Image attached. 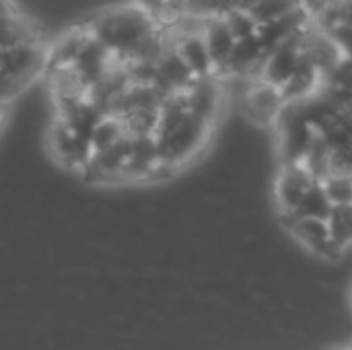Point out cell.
I'll use <instances>...</instances> for the list:
<instances>
[{"instance_id":"cell-18","label":"cell","mask_w":352,"mask_h":350,"mask_svg":"<svg viewBox=\"0 0 352 350\" xmlns=\"http://www.w3.org/2000/svg\"><path fill=\"white\" fill-rule=\"evenodd\" d=\"M326 198L330 200L332 208L352 204V179L351 177H326L320 182Z\"/></svg>"},{"instance_id":"cell-25","label":"cell","mask_w":352,"mask_h":350,"mask_svg":"<svg viewBox=\"0 0 352 350\" xmlns=\"http://www.w3.org/2000/svg\"><path fill=\"white\" fill-rule=\"evenodd\" d=\"M295 2H297V4H303V0H295Z\"/></svg>"},{"instance_id":"cell-14","label":"cell","mask_w":352,"mask_h":350,"mask_svg":"<svg viewBox=\"0 0 352 350\" xmlns=\"http://www.w3.org/2000/svg\"><path fill=\"white\" fill-rule=\"evenodd\" d=\"M126 130L122 126V122L118 118H111V116H105L93 130L91 134V146H93V153H99V151H105L109 146H113L116 142H120L122 138H126Z\"/></svg>"},{"instance_id":"cell-6","label":"cell","mask_w":352,"mask_h":350,"mask_svg":"<svg viewBox=\"0 0 352 350\" xmlns=\"http://www.w3.org/2000/svg\"><path fill=\"white\" fill-rule=\"evenodd\" d=\"M283 225L287 233L311 256L326 260V262H336L344 252L336 245L332 237V229L328 219H311V217H291L283 219Z\"/></svg>"},{"instance_id":"cell-9","label":"cell","mask_w":352,"mask_h":350,"mask_svg":"<svg viewBox=\"0 0 352 350\" xmlns=\"http://www.w3.org/2000/svg\"><path fill=\"white\" fill-rule=\"evenodd\" d=\"M223 83L225 80L217 76H206V78H198L188 91H184L190 113L212 128L223 109V99H225Z\"/></svg>"},{"instance_id":"cell-17","label":"cell","mask_w":352,"mask_h":350,"mask_svg":"<svg viewBox=\"0 0 352 350\" xmlns=\"http://www.w3.org/2000/svg\"><path fill=\"white\" fill-rule=\"evenodd\" d=\"M332 204L326 198L324 190L320 188V184L305 196V200L301 202V206L297 208V212L293 217H311V219H328L332 215ZM291 219V217H289Z\"/></svg>"},{"instance_id":"cell-2","label":"cell","mask_w":352,"mask_h":350,"mask_svg":"<svg viewBox=\"0 0 352 350\" xmlns=\"http://www.w3.org/2000/svg\"><path fill=\"white\" fill-rule=\"evenodd\" d=\"M89 33L122 62L144 37L159 29L155 19L132 2L105 4L80 21Z\"/></svg>"},{"instance_id":"cell-23","label":"cell","mask_w":352,"mask_h":350,"mask_svg":"<svg viewBox=\"0 0 352 350\" xmlns=\"http://www.w3.org/2000/svg\"><path fill=\"white\" fill-rule=\"evenodd\" d=\"M6 120H8V105L6 103H0V130L4 128Z\"/></svg>"},{"instance_id":"cell-13","label":"cell","mask_w":352,"mask_h":350,"mask_svg":"<svg viewBox=\"0 0 352 350\" xmlns=\"http://www.w3.org/2000/svg\"><path fill=\"white\" fill-rule=\"evenodd\" d=\"M171 37V35H169ZM173 50L179 54V58L188 64V68L196 74V78L214 76V66L210 60V54L206 50V43L200 35H182L171 37Z\"/></svg>"},{"instance_id":"cell-10","label":"cell","mask_w":352,"mask_h":350,"mask_svg":"<svg viewBox=\"0 0 352 350\" xmlns=\"http://www.w3.org/2000/svg\"><path fill=\"white\" fill-rule=\"evenodd\" d=\"M303 33H297V35L285 39L283 43H278L274 50H270L266 54V60H264V66H262V74H260L262 80H268V83L278 85V87H283L287 83V78L301 64V58H303L301 35Z\"/></svg>"},{"instance_id":"cell-15","label":"cell","mask_w":352,"mask_h":350,"mask_svg":"<svg viewBox=\"0 0 352 350\" xmlns=\"http://www.w3.org/2000/svg\"><path fill=\"white\" fill-rule=\"evenodd\" d=\"M328 223L336 245L346 254L352 248V204L334 208L332 215L328 217Z\"/></svg>"},{"instance_id":"cell-16","label":"cell","mask_w":352,"mask_h":350,"mask_svg":"<svg viewBox=\"0 0 352 350\" xmlns=\"http://www.w3.org/2000/svg\"><path fill=\"white\" fill-rule=\"evenodd\" d=\"M299 6L303 4H297L295 0H258V4L250 12L254 14L258 25H266V23H272L276 19L291 14Z\"/></svg>"},{"instance_id":"cell-12","label":"cell","mask_w":352,"mask_h":350,"mask_svg":"<svg viewBox=\"0 0 352 350\" xmlns=\"http://www.w3.org/2000/svg\"><path fill=\"white\" fill-rule=\"evenodd\" d=\"M202 39L206 43V50L210 54L212 66H214V76H219L223 72V68L227 66L233 50H235V35L229 29L225 17H212L206 21L204 31H202Z\"/></svg>"},{"instance_id":"cell-19","label":"cell","mask_w":352,"mask_h":350,"mask_svg":"<svg viewBox=\"0 0 352 350\" xmlns=\"http://www.w3.org/2000/svg\"><path fill=\"white\" fill-rule=\"evenodd\" d=\"M225 21L229 25V29L233 31L235 39L241 41V39H250L254 35H258V21L254 19V14L250 10H241V8H233L225 14Z\"/></svg>"},{"instance_id":"cell-1","label":"cell","mask_w":352,"mask_h":350,"mask_svg":"<svg viewBox=\"0 0 352 350\" xmlns=\"http://www.w3.org/2000/svg\"><path fill=\"white\" fill-rule=\"evenodd\" d=\"M210 132L212 126L200 122L190 113L184 93L169 95L161 105L159 124L155 132L159 159L179 171L200 151H204Z\"/></svg>"},{"instance_id":"cell-4","label":"cell","mask_w":352,"mask_h":350,"mask_svg":"<svg viewBox=\"0 0 352 350\" xmlns=\"http://www.w3.org/2000/svg\"><path fill=\"white\" fill-rule=\"evenodd\" d=\"M47 149L60 167L74 171L76 175L82 171V167L93 157L91 136L74 130L70 124H66L64 120H60L56 116L47 130Z\"/></svg>"},{"instance_id":"cell-24","label":"cell","mask_w":352,"mask_h":350,"mask_svg":"<svg viewBox=\"0 0 352 350\" xmlns=\"http://www.w3.org/2000/svg\"><path fill=\"white\" fill-rule=\"evenodd\" d=\"M349 301H351V311H352V287H351V295H349Z\"/></svg>"},{"instance_id":"cell-11","label":"cell","mask_w":352,"mask_h":350,"mask_svg":"<svg viewBox=\"0 0 352 350\" xmlns=\"http://www.w3.org/2000/svg\"><path fill=\"white\" fill-rule=\"evenodd\" d=\"M324 76L320 74V70L316 66H311L305 58H301V64L297 66V70L287 78V83L280 87L287 105H297V103H305L314 97H318L324 89Z\"/></svg>"},{"instance_id":"cell-5","label":"cell","mask_w":352,"mask_h":350,"mask_svg":"<svg viewBox=\"0 0 352 350\" xmlns=\"http://www.w3.org/2000/svg\"><path fill=\"white\" fill-rule=\"evenodd\" d=\"M316 186L318 179L301 163H278L276 175L272 179V200L278 217H293Z\"/></svg>"},{"instance_id":"cell-20","label":"cell","mask_w":352,"mask_h":350,"mask_svg":"<svg viewBox=\"0 0 352 350\" xmlns=\"http://www.w3.org/2000/svg\"><path fill=\"white\" fill-rule=\"evenodd\" d=\"M328 177H351L352 179V149H332L328 163Z\"/></svg>"},{"instance_id":"cell-26","label":"cell","mask_w":352,"mask_h":350,"mask_svg":"<svg viewBox=\"0 0 352 350\" xmlns=\"http://www.w3.org/2000/svg\"><path fill=\"white\" fill-rule=\"evenodd\" d=\"M351 349H352V347H351Z\"/></svg>"},{"instance_id":"cell-21","label":"cell","mask_w":352,"mask_h":350,"mask_svg":"<svg viewBox=\"0 0 352 350\" xmlns=\"http://www.w3.org/2000/svg\"><path fill=\"white\" fill-rule=\"evenodd\" d=\"M334 2H338V0H303V8L309 12V17L311 19H316L320 12H324L328 6H332Z\"/></svg>"},{"instance_id":"cell-7","label":"cell","mask_w":352,"mask_h":350,"mask_svg":"<svg viewBox=\"0 0 352 350\" xmlns=\"http://www.w3.org/2000/svg\"><path fill=\"white\" fill-rule=\"evenodd\" d=\"M301 50L303 58L320 70L324 80L349 58L340 43L324 29L311 25L303 35H301Z\"/></svg>"},{"instance_id":"cell-3","label":"cell","mask_w":352,"mask_h":350,"mask_svg":"<svg viewBox=\"0 0 352 350\" xmlns=\"http://www.w3.org/2000/svg\"><path fill=\"white\" fill-rule=\"evenodd\" d=\"M239 107L241 113L260 128H276L280 122L287 101L278 85H272L268 80H248L245 89L239 95Z\"/></svg>"},{"instance_id":"cell-22","label":"cell","mask_w":352,"mask_h":350,"mask_svg":"<svg viewBox=\"0 0 352 350\" xmlns=\"http://www.w3.org/2000/svg\"><path fill=\"white\" fill-rule=\"evenodd\" d=\"M128 2H132L134 6H138V8H142L144 12H148L153 19H155V14L167 4V0H128Z\"/></svg>"},{"instance_id":"cell-8","label":"cell","mask_w":352,"mask_h":350,"mask_svg":"<svg viewBox=\"0 0 352 350\" xmlns=\"http://www.w3.org/2000/svg\"><path fill=\"white\" fill-rule=\"evenodd\" d=\"M31 41H45L39 27L19 8L16 0H0V52Z\"/></svg>"}]
</instances>
